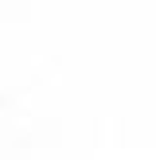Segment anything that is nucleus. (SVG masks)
Returning a JSON list of instances; mask_svg holds the SVG:
<instances>
[]
</instances>
